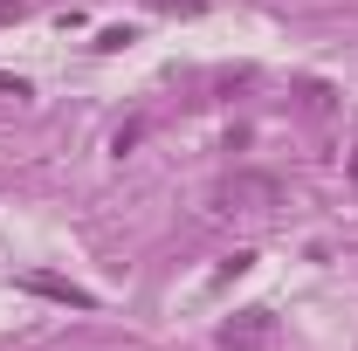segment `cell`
<instances>
[{"label":"cell","instance_id":"obj_4","mask_svg":"<svg viewBox=\"0 0 358 351\" xmlns=\"http://www.w3.org/2000/svg\"><path fill=\"white\" fill-rule=\"evenodd\" d=\"M138 138H145V117H124V124H117V138H110V152H117V159H124V152H131Z\"/></svg>","mask_w":358,"mask_h":351},{"label":"cell","instance_id":"obj_6","mask_svg":"<svg viewBox=\"0 0 358 351\" xmlns=\"http://www.w3.org/2000/svg\"><path fill=\"white\" fill-rule=\"evenodd\" d=\"M7 21H21V0H0V28H7Z\"/></svg>","mask_w":358,"mask_h":351},{"label":"cell","instance_id":"obj_5","mask_svg":"<svg viewBox=\"0 0 358 351\" xmlns=\"http://www.w3.org/2000/svg\"><path fill=\"white\" fill-rule=\"evenodd\" d=\"M96 48H103V55H117V48H131V28H103V35H96Z\"/></svg>","mask_w":358,"mask_h":351},{"label":"cell","instance_id":"obj_7","mask_svg":"<svg viewBox=\"0 0 358 351\" xmlns=\"http://www.w3.org/2000/svg\"><path fill=\"white\" fill-rule=\"evenodd\" d=\"M352 179H358V152H352Z\"/></svg>","mask_w":358,"mask_h":351},{"label":"cell","instance_id":"obj_1","mask_svg":"<svg viewBox=\"0 0 358 351\" xmlns=\"http://www.w3.org/2000/svg\"><path fill=\"white\" fill-rule=\"evenodd\" d=\"M275 345V310H234L221 324V351H268Z\"/></svg>","mask_w":358,"mask_h":351},{"label":"cell","instance_id":"obj_2","mask_svg":"<svg viewBox=\"0 0 358 351\" xmlns=\"http://www.w3.org/2000/svg\"><path fill=\"white\" fill-rule=\"evenodd\" d=\"M221 200H227V207H275V200H282V186H275L268 173H234Z\"/></svg>","mask_w":358,"mask_h":351},{"label":"cell","instance_id":"obj_3","mask_svg":"<svg viewBox=\"0 0 358 351\" xmlns=\"http://www.w3.org/2000/svg\"><path fill=\"white\" fill-rule=\"evenodd\" d=\"M28 289H35V296H48V303H69V310H90V303H96L90 289L62 282V275H28Z\"/></svg>","mask_w":358,"mask_h":351}]
</instances>
